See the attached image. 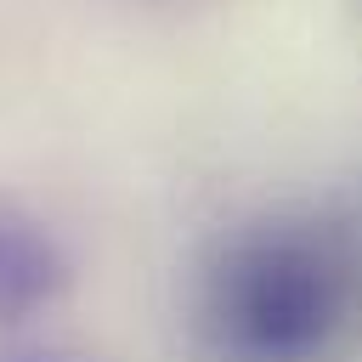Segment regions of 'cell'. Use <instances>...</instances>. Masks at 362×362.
<instances>
[{"label":"cell","mask_w":362,"mask_h":362,"mask_svg":"<svg viewBox=\"0 0 362 362\" xmlns=\"http://www.w3.org/2000/svg\"><path fill=\"white\" fill-rule=\"evenodd\" d=\"M356 305V260L339 238L266 226L226 249L209 277V322L238 362H311Z\"/></svg>","instance_id":"1"},{"label":"cell","mask_w":362,"mask_h":362,"mask_svg":"<svg viewBox=\"0 0 362 362\" xmlns=\"http://www.w3.org/2000/svg\"><path fill=\"white\" fill-rule=\"evenodd\" d=\"M68 288V255L45 221L0 198V328H17L57 305Z\"/></svg>","instance_id":"2"},{"label":"cell","mask_w":362,"mask_h":362,"mask_svg":"<svg viewBox=\"0 0 362 362\" xmlns=\"http://www.w3.org/2000/svg\"><path fill=\"white\" fill-rule=\"evenodd\" d=\"M0 362H85V356H68V351H40V345H17V351H0Z\"/></svg>","instance_id":"3"}]
</instances>
